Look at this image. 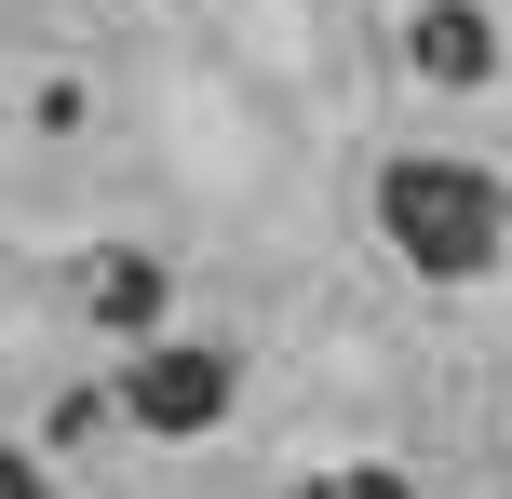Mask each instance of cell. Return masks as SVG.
I'll return each mask as SVG.
<instances>
[{
  "instance_id": "obj_1",
  "label": "cell",
  "mask_w": 512,
  "mask_h": 499,
  "mask_svg": "<svg viewBox=\"0 0 512 499\" xmlns=\"http://www.w3.org/2000/svg\"><path fill=\"white\" fill-rule=\"evenodd\" d=\"M378 243L418 284H486L499 243H512V189L459 149H391L378 162Z\"/></svg>"
},
{
  "instance_id": "obj_2",
  "label": "cell",
  "mask_w": 512,
  "mask_h": 499,
  "mask_svg": "<svg viewBox=\"0 0 512 499\" xmlns=\"http://www.w3.org/2000/svg\"><path fill=\"white\" fill-rule=\"evenodd\" d=\"M135 432H216L230 419V351H149V365L122 378Z\"/></svg>"
},
{
  "instance_id": "obj_3",
  "label": "cell",
  "mask_w": 512,
  "mask_h": 499,
  "mask_svg": "<svg viewBox=\"0 0 512 499\" xmlns=\"http://www.w3.org/2000/svg\"><path fill=\"white\" fill-rule=\"evenodd\" d=\"M405 54H418L432 95H472V81L499 68V27H486V0H418V14H405Z\"/></svg>"
},
{
  "instance_id": "obj_4",
  "label": "cell",
  "mask_w": 512,
  "mask_h": 499,
  "mask_svg": "<svg viewBox=\"0 0 512 499\" xmlns=\"http://www.w3.org/2000/svg\"><path fill=\"white\" fill-rule=\"evenodd\" d=\"M95 311L122 324V338H149V324H162V270H149V257H122V270L95 284Z\"/></svg>"
},
{
  "instance_id": "obj_5",
  "label": "cell",
  "mask_w": 512,
  "mask_h": 499,
  "mask_svg": "<svg viewBox=\"0 0 512 499\" xmlns=\"http://www.w3.org/2000/svg\"><path fill=\"white\" fill-rule=\"evenodd\" d=\"M0 499H54V486H41V473H27V459H0Z\"/></svg>"
},
{
  "instance_id": "obj_6",
  "label": "cell",
  "mask_w": 512,
  "mask_h": 499,
  "mask_svg": "<svg viewBox=\"0 0 512 499\" xmlns=\"http://www.w3.org/2000/svg\"><path fill=\"white\" fill-rule=\"evenodd\" d=\"M337 499H405V486H391V473H351V486H337Z\"/></svg>"
}]
</instances>
